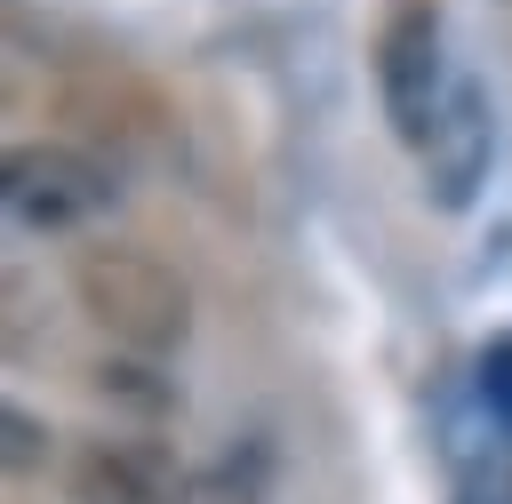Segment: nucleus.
Segmentation results:
<instances>
[{"label": "nucleus", "mask_w": 512, "mask_h": 504, "mask_svg": "<svg viewBox=\"0 0 512 504\" xmlns=\"http://www.w3.org/2000/svg\"><path fill=\"white\" fill-rule=\"evenodd\" d=\"M32 464H48V440H40L32 408H8V472H32Z\"/></svg>", "instance_id": "nucleus-8"}, {"label": "nucleus", "mask_w": 512, "mask_h": 504, "mask_svg": "<svg viewBox=\"0 0 512 504\" xmlns=\"http://www.w3.org/2000/svg\"><path fill=\"white\" fill-rule=\"evenodd\" d=\"M120 208L112 160L64 136H24L0 160V216L16 240H96V224Z\"/></svg>", "instance_id": "nucleus-2"}, {"label": "nucleus", "mask_w": 512, "mask_h": 504, "mask_svg": "<svg viewBox=\"0 0 512 504\" xmlns=\"http://www.w3.org/2000/svg\"><path fill=\"white\" fill-rule=\"evenodd\" d=\"M96 392L120 400V408H144V416H168L176 408V384L160 376L152 352H128V360H96Z\"/></svg>", "instance_id": "nucleus-6"}, {"label": "nucleus", "mask_w": 512, "mask_h": 504, "mask_svg": "<svg viewBox=\"0 0 512 504\" xmlns=\"http://www.w3.org/2000/svg\"><path fill=\"white\" fill-rule=\"evenodd\" d=\"M184 480L192 472L176 464V448L152 440V432H128V424L88 432L64 456V496L72 504H184Z\"/></svg>", "instance_id": "nucleus-4"}, {"label": "nucleus", "mask_w": 512, "mask_h": 504, "mask_svg": "<svg viewBox=\"0 0 512 504\" xmlns=\"http://www.w3.org/2000/svg\"><path fill=\"white\" fill-rule=\"evenodd\" d=\"M72 296L80 312L120 344V352H152L168 360L192 336V288L168 256L136 248V240H80L72 248Z\"/></svg>", "instance_id": "nucleus-1"}, {"label": "nucleus", "mask_w": 512, "mask_h": 504, "mask_svg": "<svg viewBox=\"0 0 512 504\" xmlns=\"http://www.w3.org/2000/svg\"><path fill=\"white\" fill-rule=\"evenodd\" d=\"M448 88H456V64H448V40H440V8L400 0L376 24V104H384V120H392V136L408 152L432 136Z\"/></svg>", "instance_id": "nucleus-3"}, {"label": "nucleus", "mask_w": 512, "mask_h": 504, "mask_svg": "<svg viewBox=\"0 0 512 504\" xmlns=\"http://www.w3.org/2000/svg\"><path fill=\"white\" fill-rule=\"evenodd\" d=\"M184 504H264V472L240 464V456H216L184 480Z\"/></svg>", "instance_id": "nucleus-7"}, {"label": "nucleus", "mask_w": 512, "mask_h": 504, "mask_svg": "<svg viewBox=\"0 0 512 504\" xmlns=\"http://www.w3.org/2000/svg\"><path fill=\"white\" fill-rule=\"evenodd\" d=\"M488 168H496V112H488L480 80H472V72H456V88H448V104H440L432 136L416 144V184H424V200H432V208H448V216H456V208H472V200H480Z\"/></svg>", "instance_id": "nucleus-5"}]
</instances>
